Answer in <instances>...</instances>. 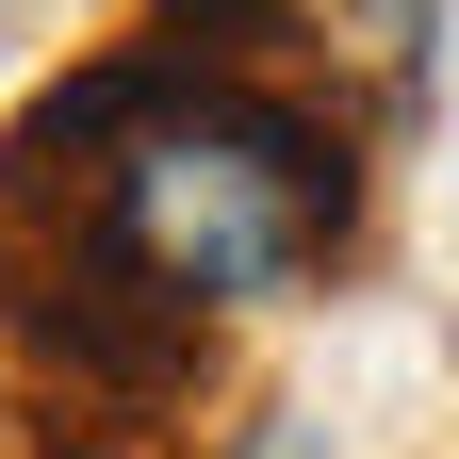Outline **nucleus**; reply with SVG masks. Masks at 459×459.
Instances as JSON below:
<instances>
[{
  "instance_id": "obj_1",
  "label": "nucleus",
  "mask_w": 459,
  "mask_h": 459,
  "mask_svg": "<svg viewBox=\"0 0 459 459\" xmlns=\"http://www.w3.org/2000/svg\"><path fill=\"white\" fill-rule=\"evenodd\" d=\"M0 213L17 230H82L213 312H279L361 247V132L328 99L263 82V66H197V49H115V66L49 82L0 148Z\"/></svg>"
}]
</instances>
